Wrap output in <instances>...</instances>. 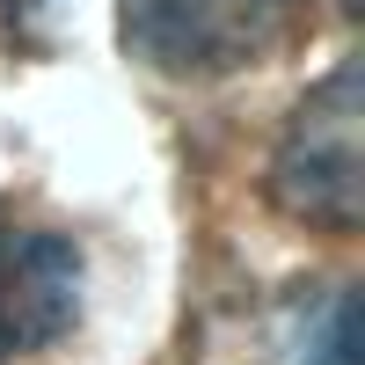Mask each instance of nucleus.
I'll return each instance as SVG.
<instances>
[{
	"label": "nucleus",
	"mask_w": 365,
	"mask_h": 365,
	"mask_svg": "<svg viewBox=\"0 0 365 365\" xmlns=\"http://www.w3.org/2000/svg\"><path fill=\"white\" fill-rule=\"evenodd\" d=\"M299 15H307V0H117L125 51H139L146 66L175 81L256 66L292 37Z\"/></svg>",
	"instance_id": "nucleus-1"
},
{
	"label": "nucleus",
	"mask_w": 365,
	"mask_h": 365,
	"mask_svg": "<svg viewBox=\"0 0 365 365\" xmlns=\"http://www.w3.org/2000/svg\"><path fill=\"white\" fill-rule=\"evenodd\" d=\"M270 197L292 220L351 234L365 220V132H358V58H344L307 103L270 161Z\"/></svg>",
	"instance_id": "nucleus-2"
},
{
	"label": "nucleus",
	"mask_w": 365,
	"mask_h": 365,
	"mask_svg": "<svg viewBox=\"0 0 365 365\" xmlns=\"http://www.w3.org/2000/svg\"><path fill=\"white\" fill-rule=\"evenodd\" d=\"M81 322V249L0 212V365L51 351Z\"/></svg>",
	"instance_id": "nucleus-3"
},
{
	"label": "nucleus",
	"mask_w": 365,
	"mask_h": 365,
	"mask_svg": "<svg viewBox=\"0 0 365 365\" xmlns=\"http://www.w3.org/2000/svg\"><path fill=\"white\" fill-rule=\"evenodd\" d=\"M292 365H358V285H329L322 299H307Z\"/></svg>",
	"instance_id": "nucleus-4"
}]
</instances>
